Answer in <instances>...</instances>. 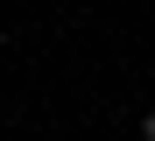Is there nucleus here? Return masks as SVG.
I'll list each match as a JSON object with an SVG mask.
<instances>
[{"label":"nucleus","mask_w":155,"mask_h":141,"mask_svg":"<svg viewBox=\"0 0 155 141\" xmlns=\"http://www.w3.org/2000/svg\"><path fill=\"white\" fill-rule=\"evenodd\" d=\"M141 141H155V113H148V120H141Z\"/></svg>","instance_id":"nucleus-1"}]
</instances>
